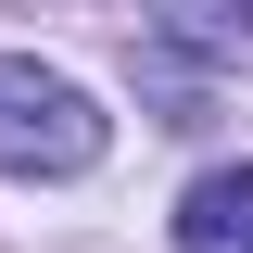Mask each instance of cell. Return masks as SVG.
Segmentation results:
<instances>
[{
    "mask_svg": "<svg viewBox=\"0 0 253 253\" xmlns=\"http://www.w3.org/2000/svg\"><path fill=\"white\" fill-rule=\"evenodd\" d=\"M101 139H114V126H101V101L76 89V76L0 51V177H89Z\"/></svg>",
    "mask_w": 253,
    "mask_h": 253,
    "instance_id": "cell-1",
    "label": "cell"
},
{
    "mask_svg": "<svg viewBox=\"0 0 253 253\" xmlns=\"http://www.w3.org/2000/svg\"><path fill=\"white\" fill-rule=\"evenodd\" d=\"M177 253H253V165H215L177 190Z\"/></svg>",
    "mask_w": 253,
    "mask_h": 253,
    "instance_id": "cell-2",
    "label": "cell"
},
{
    "mask_svg": "<svg viewBox=\"0 0 253 253\" xmlns=\"http://www.w3.org/2000/svg\"><path fill=\"white\" fill-rule=\"evenodd\" d=\"M152 26L177 38L190 63H215V76H241V63H253V0H152Z\"/></svg>",
    "mask_w": 253,
    "mask_h": 253,
    "instance_id": "cell-3",
    "label": "cell"
}]
</instances>
